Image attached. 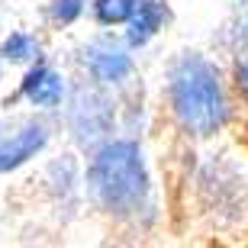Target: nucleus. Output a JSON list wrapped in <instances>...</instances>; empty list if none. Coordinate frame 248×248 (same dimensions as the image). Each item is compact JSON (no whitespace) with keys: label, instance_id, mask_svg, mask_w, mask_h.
I'll list each match as a JSON object with an SVG mask.
<instances>
[{"label":"nucleus","instance_id":"1","mask_svg":"<svg viewBox=\"0 0 248 248\" xmlns=\"http://www.w3.org/2000/svg\"><path fill=\"white\" fill-rule=\"evenodd\" d=\"M87 193L107 216L123 222L152 219V177L142 145L132 139H107L87 161Z\"/></svg>","mask_w":248,"mask_h":248},{"label":"nucleus","instance_id":"2","mask_svg":"<svg viewBox=\"0 0 248 248\" xmlns=\"http://www.w3.org/2000/svg\"><path fill=\"white\" fill-rule=\"evenodd\" d=\"M165 91L174 123L193 139H210L222 132L232 116L219 68L200 52H184L171 62Z\"/></svg>","mask_w":248,"mask_h":248},{"label":"nucleus","instance_id":"3","mask_svg":"<svg viewBox=\"0 0 248 248\" xmlns=\"http://www.w3.org/2000/svg\"><path fill=\"white\" fill-rule=\"evenodd\" d=\"M68 107V129L78 142H97L113 129V100L97 87H81V91L71 93V100L64 103Z\"/></svg>","mask_w":248,"mask_h":248},{"label":"nucleus","instance_id":"4","mask_svg":"<svg viewBox=\"0 0 248 248\" xmlns=\"http://www.w3.org/2000/svg\"><path fill=\"white\" fill-rule=\"evenodd\" d=\"M81 64H84V71H87V78L93 84H100V87H116V84H123L132 74L129 48L110 36L91 39L81 52Z\"/></svg>","mask_w":248,"mask_h":248},{"label":"nucleus","instance_id":"5","mask_svg":"<svg viewBox=\"0 0 248 248\" xmlns=\"http://www.w3.org/2000/svg\"><path fill=\"white\" fill-rule=\"evenodd\" d=\"M48 145V126L42 120H29L19 129H13L7 139H0V174L19 171L36 155H42Z\"/></svg>","mask_w":248,"mask_h":248},{"label":"nucleus","instance_id":"6","mask_svg":"<svg viewBox=\"0 0 248 248\" xmlns=\"http://www.w3.org/2000/svg\"><path fill=\"white\" fill-rule=\"evenodd\" d=\"M19 93H23L32 107H39V110H55V107L64 103L68 87H64V78L52 68V64L36 62L26 71V78L19 81Z\"/></svg>","mask_w":248,"mask_h":248},{"label":"nucleus","instance_id":"7","mask_svg":"<svg viewBox=\"0 0 248 248\" xmlns=\"http://www.w3.org/2000/svg\"><path fill=\"white\" fill-rule=\"evenodd\" d=\"M168 3L165 0H136V10H132V16L126 19V42L132 48L136 46H145L148 39L158 36V29L168 23Z\"/></svg>","mask_w":248,"mask_h":248},{"label":"nucleus","instance_id":"8","mask_svg":"<svg viewBox=\"0 0 248 248\" xmlns=\"http://www.w3.org/2000/svg\"><path fill=\"white\" fill-rule=\"evenodd\" d=\"M0 58L3 62H39V39L29 36V32H10L3 42H0Z\"/></svg>","mask_w":248,"mask_h":248},{"label":"nucleus","instance_id":"9","mask_svg":"<svg viewBox=\"0 0 248 248\" xmlns=\"http://www.w3.org/2000/svg\"><path fill=\"white\" fill-rule=\"evenodd\" d=\"M132 10L136 0H93V19L100 26H126Z\"/></svg>","mask_w":248,"mask_h":248},{"label":"nucleus","instance_id":"10","mask_svg":"<svg viewBox=\"0 0 248 248\" xmlns=\"http://www.w3.org/2000/svg\"><path fill=\"white\" fill-rule=\"evenodd\" d=\"M84 13V0H52V7H48V16L55 26H71L78 23Z\"/></svg>","mask_w":248,"mask_h":248},{"label":"nucleus","instance_id":"11","mask_svg":"<svg viewBox=\"0 0 248 248\" xmlns=\"http://www.w3.org/2000/svg\"><path fill=\"white\" fill-rule=\"evenodd\" d=\"M235 91L242 93V100L248 103V52L239 64H235Z\"/></svg>","mask_w":248,"mask_h":248},{"label":"nucleus","instance_id":"12","mask_svg":"<svg viewBox=\"0 0 248 248\" xmlns=\"http://www.w3.org/2000/svg\"><path fill=\"white\" fill-rule=\"evenodd\" d=\"M235 36H239V46L248 52V10L242 13V19H239V29H235Z\"/></svg>","mask_w":248,"mask_h":248}]
</instances>
